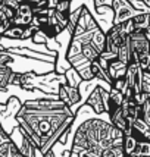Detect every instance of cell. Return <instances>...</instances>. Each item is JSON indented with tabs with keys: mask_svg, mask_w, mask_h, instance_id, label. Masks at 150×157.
<instances>
[{
	"mask_svg": "<svg viewBox=\"0 0 150 157\" xmlns=\"http://www.w3.org/2000/svg\"><path fill=\"white\" fill-rule=\"evenodd\" d=\"M14 16H15L14 7H10L7 3H5L3 0H0V19L7 21V19H12Z\"/></svg>",
	"mask_w": 150,
	"mask_h": 157,
	"instance_id": "4fadbf2b",
	"label": "cell"
},
{
	"mask_svg": "<svg viewBox=\"0 0 150 157\" xmlns=\"http://www.w3.org/2000/svg\"><path fill=\"white\" fill-rule=\"evenodd\" d=\"M24 106L31 107V109H41V110H50V109H61L66 104L57 97H49V98H33L22 103Z\"/></svg>",
	"mask_w": 150,
	"mask_h": 157,
	"instance_id": "277c9868",
	"label": "cell"
},
{
	"mask_svg": "<svg viewBox=\"0 0 150 157\" xmlns=\"http://www.w3.org/2000/svg\"><path fill=\"white\" fill-rule=\"evenodd\" d=\"M0 157H21L18 147L15 145L10 138L0 144Z\"/></svg>",
	"mask_w": 150,
	"mask_h": 157,
	"instance_id": "9c48e42d",
	"label": "cell"
},
{
	"mask_svg": "<svg viewBox=\"0 0 150 157\" xmlns=\"http://www.w3.org/2000/svg\"><path fill=\"white\" fill-rule=\"evenodd\" d=\"M2 38H3V37H2V35H0V43H2Z\"/></svg>",
	"mask_w": 150,
	"mask_h": 157,
	"instance_id": "cb8c5ba5",
	"label": "cell"
},
{
	"mask_svg": "<svg viewBox=\"0 0 150 157\" xmlns=\"http://www.w3.org/2000/svg\"><path fill=\"white\" fill-rule=\"evenodd\" d=\"M150 33L132 31L130 34V46L132 53V60L140 68L146 71L150 69V47H149Z\"/></svg>",
	"mask_w": 150,
	"mask_h": 157,
	"instance_id": "6da1fadb",
	"label": "cell"
},
{
	"mask_svg": "<svg viewBox=\"0 0 150 157\" xmlns=\"http://www.w3.org/2000/svg\"><path fill=\"white\" fill-rule=\"evenodd\" d=\"M128 157H150V141H137Z\"/></svg>",
	"mask_w": 150,
	"mask_h": 157,
	"instance_id": "8fae6325",
	"label": "cell"
},
{
	"mask_svg": "<svg viewBox=\"0 0 150 157\" xmlns=\"http://www.w3.org/2000/svg\"><path fill=\"white\" fill-rule=\"evenodd\" d=\"M30 40L33 41V43H35V44H46L50 38H49L47 35L41 31L40 28H35V31L33 33V35H31V38H30Z\"/></svg>",
	"mask_w": 150,
	"mask_h": 157,
	"instance_id": "2e32d148",
	"label": "cell"
},
{
	"mask_svg": "<svg viewBox=\"0 0 150 157\" xmlns=\"http://www.w3.org/2000/svg\"><path fill=\"white\" fill-rule=\"evenodd\" d=\"M137 144V140L131 134H124L122 137V148H124V153H125V157L130 156V153L134 150Z\"/></svg>",
	"mask_w": 150,
	"mask_h": 157,
	"instance_id": "7c38bea8",
	"label": "cell"
},
{
	"mask_svg": "<svg viewBox=\"0 0 150 157\" xmlns=\"http://www.w3.org/2000/svg\"><path fill=\"white\" fill-rule=\"evenodd\" d=\"M110 9H112V13H113V18H112V24L113 25L121 24V22H124L127 19H131L137 13L143 12V10H140V9L132 6V3L130 0H112Z\"/></svg>",
	"mask_w": 150,
	"mask_h": 157,
	"instance_id": "7a4b0ae2",
	"label": "cell"
},
{
	"mask_svg": "<svg viewBox=\"0 0 150 157\" xmlns=\"http://www.w3.org/2000/svg\"><path fill=\"white\" fill-rule=\"evenodd\" d=\"M89 40L90 43L97 48V52L99 53H102L103 50H105V41H106V37H105V33H103V29L99 27H96L94 29H90L89 31Z\"/></svg>",
	"mask_w": 150,
	"mask_h": 157,
	"instance_id": "8992f818",
	"label": "cell"
},
{
	"mask_svg": "<svg viewBox=\"0 0 150 157\" xmlns=\"http://www.w3.org/2000/svg\"><path fill=\"white\" fill-rule=\"evenodd\" d=\"M116 59L119 62H122L124 65H128L132 60V53H131V46H130V35L124 40V43L118 47L116 52Z\"/></svg>",
	"mask_w": 150,
	"mask_h": 157,
	"instance_id": "ba28073f",
	"label": "cell"
},
{
	"mask_svg": "<svg viewBox=\"0 0 150 157\" xmlns=\"http://www.w3.org/2000/svg\"><path fill=\"white\" fill-rule=\"evenodd\" d=\"M53 15H55L56 24H57L59 27H62L63 29H65V28H66V24H68V15L61 13V12H57L56 9H55V12H53Z\"/></svg>",
	"mask_w": 150,
	"mask_h": 157,
	"instance_id": "ac0fdd59",
	"label": "cell"
},
{
	"mask_svg": "<svg viewBox=\"0 0 150 157\" xmlns=\"http://www.w3.org/2000/svg\"><path fill=\"white\" fill-rule=\"evenodd\" d=\"M132 22H134V31H143V33H149L150 27V12H140L136 16H132Z\"/></svg>",
	"mask_w": 150,
	"mask_h": 157,
	"instance_id": "52a82bcc",
	"label": "cell"
},
{
	"mask_svg": "<svg viewBox=\"0 0 150 157\" xmlns=\"http://www.w3.org/2000/svg\"><path fill=\"white\" fill-rule=\"evenodd\" d=\"M62 75H63V82H65L66 85H69V87H78L80 82L82 81L81 76L78 75V72H77L72 66H69Z\"/></svg>",
	"mask_w": 150,
	"mask_h": 157,
	"instance_id": "30bf717a",
	"label": "cell"
},
{
	"mask_svg": "<svg viewBox=\"0 0 150 157\" xmlns=\"http://www.w3.org/2000/svg\"><path fill=\"white\" fill-rule=\"evenodd\" d=\"M141 2H143V5H144V6L150 7V0H141Z\"/></svg>",
	"mask_w": 150,
	"mask_h": 157,
	"instance_id": "ffe728a7",
	"label": "cell"
},
{
	"mask_svg": "<svg viewBox=\"0 0 150 157\" xmlns=\"http://www.w3.org/2000/svg\"><path fill=\"white\" fill-rule=\"evenodd\" d=\"M2 128H3V125H2V122H0V129H2Z\"/></svg>",
	"mask_w": 150,
	"mask_h": 157,
	"instance_id": "7402d4cb",
	"label": "cell"
},
{
	"mask_svg": "<svg viewBox=\"0 0 150 157\" xmlns=\"http://www.w3.org/2000/svg\"><path fill=\"white\" fill-rule=\"evenodd\" d=\"M131 3H132V6H134V2H136V0H130Z\"/></svg>",
	"mask_w": 150,
	"mask_h": 157,
	"instance_id": "44dd1931",
	"label": "cell"
},
{
	"mask_svg": "<svg viewBox=\"0 0 150 157\" xmlns=\"http://www.w3.org/2000/svg\"><path fill=\"white\" fill-rule=\"evenodd\" d=\"M102 157H125L122 145H112L102 151Z\"/></svg>",
	"mask_w": 150,
	"mask_h": 157,
	"instance_id": "5bb4252c",
	"label": "cell"
},
{
	"mask_svg": "<svg viewBox=\"0 0 150 157\" xmlns=\"http://www.w3.org/2000/svg\"><path fill=\"white\" fill-rule=\"evenodd\" d=\"M9 138L14 141V144L18 147L21 156H27V157H35V147L34 143L27 137V134L22 131L19 125H16L14 129L10 131Z\"/></svg>",
	"mask_w": 150,
	"mask_h": 157,
	"instance_id": "3957f363",
	"label": "cell"
},
{
	"mask_svg": "<svg viewBox=\"0 0 150 157\" xmlns=\"http://www.w3.org/2000/svg\"><path fill=\"white\" fill-rule=\"evenodd\" d=\"M19 2H21V0H19Z\"/></svg>",
	"mask_w": 150,
	"mask_h": 157,
	"instance_id": "d4e9b609",
	"label": "cell"
},
{
	"mask_svg": "<svg viewBox=\"0 0 150 157\" xmlns=\"http://www.w3.org/2000/svg\"><path fill=\"white\" fill-rule=\"evenodd\" d=\"M130 134L137 141H150V125H147L141 117L137 116L131 123Z\"/></svg>",
	"mask_w": 150,
	"mask_h": 157,
	"instance_id": "5b68a950",
	"label": "cell"
},
{
	"mask_svg": "<svg viewBox=\"0 0 150 157\" xmlns=\"http://www.w3.org/2000/svg\"><path fill=\"white\" fill-rule=\"evenodd\" d=\"M93 3H94V7L97 6H109L112 5V0H93Z\"/></svg>",
	"mask_w": 150,
	"mask_h": 157,
	"instance_id": "d6986e66",
	"label": "cell"
},
{
	"mask_svg": "<svg viewBox=\"0 0 150 157\" xmlns=\"http://www.w3.org/2000/svg\"><path fill=\"white\" fill-rule=\"evenodd\" d=\"M55 9L61 13L69 15V12H71V0H57V5H56Z\"/></svg>",
	"mask_w": 150,
	"mask_h": 157,
	"instance_id": "e0dca14e",
	"label": "cell"
},
{
	"mask_svg": "<svg viewBox=\"0 0 150 157\" xmlns=\"http://www.w3.org/2000/svg\"><path fill=\"white\" fill-rule=\"evenodd\" d=\"M140 88H141V93H147V94H150V69L141 71Z\"/></svg>",
	"mask_w": 150,
	"mask_h": 157,
	"instance_id": "9a60e30c",
	"label": "cell"
},
{
	"mask_svg": "<svg viewBox=\"0 0 150 157\" xmlns=\"http://www.w3.org/2000/svg\"><path fill=\"white\" fill-rule=\"evenodd\" d=\"M0 48H5V46H2V44H0Z\"/></svg>",
	"mask_w": 150,
	"mask_h": 157,
	"instance_id": "603a6c76",
	"label": "cell"
}]
</instances>
